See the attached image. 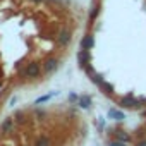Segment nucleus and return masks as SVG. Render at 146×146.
<instances>
[{"label": "nucleus", "mask_w": 146, "mask_h": 146, "mask_svg": "<svg viewBox=\"0 0 146 146\" xmlns=\"http://www.w3.org/2000/svg\"><path fill=\"white\" fill-rule=\"evenodd\" d=\"M76 57H78V62H79V65H81L83 69H84V67L90 64V60H91V53H90V50H83V48L78 52Z\"/></svg>", "instance_id": "obj_5"}, {"label": "nucleus", "mask_w": 146, "mask_h": 146, "mask_svg": "<svg viewBox=\"0 0 146 146\" xmlns=\"http://www.w3.org/2000/svg\"><path fill=\"white\" fill-rule=\"evenodd\" d=\"M93 46H95V36L93 35H88L81 40V48L83 50H91Z\"/></svg>", "instance_id": "obj_7"}, {"label": "nucleus", "mask_w": 146, "mask_h": 146, "mask_svg": "<svg viewBox=\"0 0 146 146\" xmlns=\"http://www.w3.org/2000/svg\"><path fill=\"white\" fill-rule=\"evenodd\" d=\"M107 146H127V143H120V141H117V139H115V141H110Z\"/></svg>", "instance_id": "obj_17"}, {"label": "nucleus", "mask_w": 146, "mask_h": 146, "mask_svg": "<svg viewBox=\"0 0 146 146\" xmlns=\"http://www.w3.org/2000/svg\"><path fill=\"white\" fill-rule=\"evenodd\" d=\"M33 146H52V139L48 136H38L35 139V144Z\"/></svg>", "instance_id": "obj_11"}, {"label": "nucleus", "mask_w": 146, "mask_h": 146, "mask_svg": "<svg viewBox=\"0 0 146 146\" xmlns=\"http://www.w3.org/2000/svg\"><path fill=\"white\" fill-rule=\"evenodd\" d=\"M98 14H100V4H98V2H95V4H93V7H91V11H90V21H91V23H93V21H96Z\"/></svg>", "instance_id": "obj_13"}, {"label": "nucleus", "mask_w": 146, "mask_h": 146, "mask_svg": "<svg viewBox=\"0 0 146 146\" xmlns=\"http://www.w3.org/2000/svg\"><path fill=\"white\" fill-rule=\"evenodd\" d=\"M58 95V91H52V93H46V95H43V96H40V98H36L35 100V105H41V103H45V102H50L52 98H55Z\"/></svg>", "instance_id": "obj_9"}, {"label": "nucleus", "mask_w": 146, "mask_h": 146, "mask_svg": "<svg viewBox=\"0 0 146 146\" xmlns=\"http://www.w3.org/2000/svg\"><path fill=\"white\" fill-rule=\"evenodd\" d=\"M41 64H38V62H29V64H26L24 67H21V70H19V74L23 76V78H26V79H36V78H40V74H41Z\"/></svg>", "instance_id": "obj_1"}, {"label": "nucleus", "mask_w": 146, "mask_h": 146, "mask_svg": "<svg viewBox=\"0 0 146 146\" xmlns=\"http://www.w3.org/2000/svg\"><path fill=\"white\" fill-rule=\"evenodd\" d=\"M100 88H102L107 95H112V93H113V84H110V83H107V81H103V83L100 84Z\"/></svg>", "instance_id": "obj_15"}, {"label": "nucleus", "mask_w": 146, "mask_h": 146, "mask_svg": "<svg viewBox=\"0 0 146 146\" xmlns=\"http://www.w3.org/2000/svg\"><path fill=\"white\" fill-rule=\"evenodd\" d=\"M91 96L90 95H83V96H79V102H78V105L81 107V108H84V110H90L91 108Z\"/></svg>", "instance_id": "obj_8"}, {"label": "nucleus", "mask_w": 146, "mask_h": 146, "mask_svg": "<svg viewBox=\"0 0 146 146\" xmlns=\"http://www.w3.org/2000/svg\"><path fill=\"white\" fill-rule=\"evenodd\" d=\"M70 40H72V31H70L69 28H64V29H60V31H58V38H57L58 45L67 46V45L70 43Z\"/></svg>", "instance_id": "obj_4"}, {"label": "nucleus", "mask_w": 146, "mask_h": 146, "mask_svg": "<svg viewBox=\"0 0 146 146\" xmlns=\"http://www.w3.org/2000/svg\"><path fill=\"white\" fill-rule=\"evenodd\" d=\"M33 2H35V4H40V2H43V0H33Z\"/></svg>", "instance_id": "obj_20"}, {"label": "nucleus", "mask_w": 146, "mask_h": 146, "mask_svg": "<svg viewBox=\"0 0 146 146\" xmlns=\"http://www.w3.org/2000/svg\"><path fill=\"white\" fill-rule=\"evenodd\" d=\"M108 117H112L113 120L122 122V120L125 119V113H124V112H120V110H117V108H110V110H108Z\"/></svg>", "instance_id": "obj_10"}, {"label": "nucleus", "mask_w": 146, "mask_h": 146, "mask_svg": "<svg viewBox=\"0 0 146 146\" xmlns=\"http://www.w3.org/2000/svg\"><path fill=\"white\" fill-rule=\"evenodd\" d=\"M41 69H43L45 74H53V72L58 69V60L53 58V57H50V58H46V60L41 64Z\"/></svg>", "instance_id": "obj_3"}, {"label": "nucleus", "mask_w": 146, "mask_h": 146, "mask_svg": "<svg viewBox=\"0 0 146 146\" xmlns=\"http://www.w3.org/2000/svg\"><path fill=\"white\" fill-rule=\"evenodd\" d=\"M69 102H70V103H76V102H79V96H78L74 91H70V93H69Z\"/></svg>", "instance_id": "obj_16"}, {"label": "nucleus", "mask_w": 146, "mask_h": 146, "mask_svg": "<svg viewBox=\"0 0 146 146\" xmlns=\"http://www.w3.org/2000/svg\"><path fill=\"white\" fill-rule=\"evenodd\" d=\"M137 146H146V139H144V141H139V143H137Z\"/></svg>", "instance_id": "obj_19"}, {"label": "nucleus", "mask_w": 146, "mask_h": 146, "mask_svg": "<svg viewBox=\"0 0 146 146\" xmlns=\"http://www.w3.org/2000/svg\"><path fill=\"white\" fill-rule=\"evenodd\" d=\"M36 117H38V120H43V117H45V112H43V110H36Z\"/></svg>", "instance_id": "obj_18"}, {"label": "nucleus", "mask_w": 146, "mask_h": 146, "mask_svg": "<svg viewBox=\"0 0 146 146\" xmlns=\"http://www.w3.org/2000/svg\"><path fill=\"white\" fill-rule=\"evenodd\" d=\"M143 117H146V110H143Z\"/></svg>", "instance_id": "obj_21"}, {"label": "nucleus", "mask_w": 146, "mask_h": 146, "mask_svg": "<svg viewBox=\"0 0 146 146\" xmlns=\"http://www.w3.org/2000/svg\"><path fill=\"white\" fill-rule=\"evenodd\" d=\"M119 105H120L122 108H131V110H134V108H139V107H141V102H139L137 98H134L132 95H125V96H122V98L119 100Z\"/></svg>", "instance_id": "obj_2"}, {"label": "nucleus", "mask_w": 146, "mask_h": 146, "mask_svg": "<svg viewBox=\"0 0 146 146\" xmlns=\"http://www.w3.org/2000/svg\"><path fill=\"white\" fill-rule=\"evenodd\" d=\"M115 139L120 143H129L131 141V134H127L125 131H117L115 132Z\"/></svg>", "instance_id": "obj_12"}, {"label": "nucleus", "mask_w": 146, "mask_h": 146, "mask_svg": "<svg viewBox=\"0 0 146 146\" xmlns=\"http://www.w3.org/2000/svg\"><path fill=\"white\" fill-rule=\"evenodd\" d=\"M12 129H14V117H7V119H4L2 125H0V134L12 132Z\"/></svg>", "instance_id": "obj_6"}, {"label": "nucleus", "mask_w": 146, "mask_h": 146, "mask_svg": "<svg viewBox=\"0 0 146 146\" xmlns=\"http://www.w3.org/2000/svg\"><path fill=\"white\" fill-rule=\"evenodd\" d=\"M14 122L16 124H26V115H24V112H16L14 113Z\"/></svg>", "instance_id": "obj_14"}]
</instances>
